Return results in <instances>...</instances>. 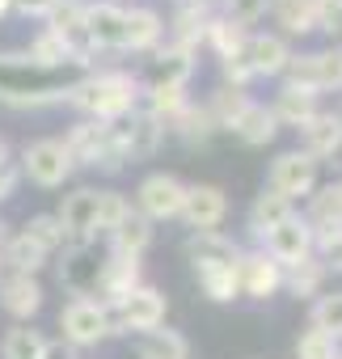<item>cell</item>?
Here are the masks:
<instances>
[{
	"label": "cell",
	"instance_id": "cell-17",
	"mask_svg": "<svg viewBox=\"0 0 342 359\" xmlns=\"http://www.w3.org/2000/svg\"><path fill=\"white\" fill-rule=\"evenodd\" d=\"M43 296L39 275H0V309L13 317V325H30L43 313Z\"/></svg>",
	"mask_w": 342,
	"mask_h": 359
},
{
	"label": "cell",
	"instance_id": "cell-21",
	"mask_svg": "<svg viewBox=\"0 0 342 359\" xmlns=\"http://www.w3.org/2000/svg\"><path fill=\"white\" fill-rule=\"evenodd\" d=\"M245 55H249L254 76H283L296 51H292V43H287L283 34L254 30V34H249V43H245Z\"/></svg>",
	"mask_w": 342,
	"mask_h": 359
},
{
	"label": "cell",
	"instance_id": "cell-52",
	"mask_svg": "<svg viewBox=\"0 0 342 359\" xmlns=\"http://www.w3.org/2000/svg\"><path fill=\"white\" fill-rule=\"evenodd\" d=\"M334 187V199H338V208H342V177H338V182H329Z\"/></svg>",
	"mask_w": 342,
	"mask_h": 359
},
{
	"label": "cell",
	"instance_id": "cell-49",
	"mask_svg": "<svg viewBox=\"0 0 342 359\" xmlns=\"http://www.w3.org/2000/svg\"><path fill=\"white\" fill-rule=\"evenodd\" d=\"M18 187H22V169L5 156V161H0V203L13 199V195H18Z\"/></svg>",
	"mask_w": 342,
	"mask_h": 359
},
{
	"label": "cell",
	"instance_id": "cell-15",
	"mask_svg": "<svg viewBox=\"0 0 342 359\" xmlns=\"http://www.w3.org/2000/svg\"><path fill=\"white\" fill-rule=\"evenodd\" d=\"M224 216H228V195L220 187H212V182L186 187V203H182L178 220H186L191 233H212V229L224 224Z\"/></svg>",
	"mask_w": 342,
	"mask_h": 359
},
{
	"label": "cell",
	"instance_id": "cell-3",
	"mask_svg": "<svg viewBox=\"0 0 342 359\" xmlns=\"http://www.w3.org/2000/svg\"><path fill=\"white\" fill-rule=\"evenodd\" d=\"M106 313H110V334H148V330L165 325L169 300H165L160 287L139 283V287H131L123 300L106 304Z\"/></svg>",
	"mask_w": 342,
	"mask_h": 359
},
{
	"label": "cell",
	"instance_id": "cell-58",
	"mask_svg": "<svg viewBox=\"0 0 342 359\" xmlns=\"http://www.w3.org/2000/svg\"><path fill=\"white\" fill-rule=\"evenodd\" d=\"M338 114H342V110H338Z\"/></svg>",
	"mask_w": 342,
	"mask_h": 359
},
{
	"label": "cell",
	"instance_id": "cell-16",
	"mask_svg": "<svg viewBox=\"0 0 342 359\" xmlns=\"http://www.w3.org/2000/svg\"><path fill=\"white\" fill-rule=\"evenodd\" d=\"M296 135H300L296 148L321 165V161H329V156L342 152V114H338V110H317L308 123L296 127Z\"/></svg>",
	"mask_w": 342,
	"mask_h": 359
},
{
	"label": "cell",
	"instance_id": "cell-40",
	"mask_svg": "<svg viewBox=\"0 0 342 359\" xmlns=\"http://www.w3.org/2000/svg\"><path fill=\"white\" fill-rule=\"evenodd\" d=\"M325 279H329V271H325L317 258H308V262H300V266H287V271H283V292H287V296H296V300H317V296H321V287H325Z\"/></svg>",
	"mask_w": 342,
	"mask_h": 359
},
{
	"label": "cell",
	"instance_id": "cell-47",
	"mask_svg": "<svg viewBox=\"0 0 342 359\" xmlns=\"http://www.w3.org/2000/svg\"><path fill=\"white\" fill-rule=\"evenodd\" d=\"M237 26H245V30H254L266 13H271V0H228V9H224Z\"/></svg>",
	"mask_w": 342,
	"mask_h": 359
},
{
	"label": "cell",
	"instance_id": "cell-38",
	"mask_svg": "<svg viewBox=\"0 0 342 359\" xmlns=\"http://www.w3.org/2000/svg\"><path fill=\"white\" fill-rule=\"evenodd\" d=\"M249 34H254V30L237 26L228 13H212V22H207V34H203V47H212V51L224 60V55H233V51H245Z\"/></svg>",
	"mask_w": 342,
	"mask_h": 359
},
{
	"label": "cell",
	"instance_id": "cell-57",
	"mask_svg": "<svg viewBox=\"0 0 342 359\" xmlns=\"http://www.w3.org/2000/svg\"><path fill=\"white\" fill-rule=\"evenodd\" d=\"M338 359H342V351H338Z\"/></svg>",
	"mask_w": 342,
	"mask_h": 359
},
{
	"label": "cell",
	"instance_id": "cell-22",
	"mask_svg": "<svg viewBox=\"0 0 342 359\" xmlns=\"http://www.w3.org/2000/svg\"><path fill=\"white\" fill-rule=\"evenodd\" d=\"M165 43V18L148 5H127V26H123V51L152 55Z\"/></svg>",
	"mask_w": 342,
	"mask_h": 359
},
{
	"label": "cell",
	"instance_id": "cell-41",
	"mask_svg": "<svg viewBox=\"0 0 342 359\" xmlns=\"http://www.w3.org/2000/svg\"><path fill=\"white\" fill-rule=\"evenodd\" d=\"M308 330L329 334L334 342H342V292H321L308 309Z\"/></svg>",
	"mask_w": 342,
	"mask_h": 359
},
{
	"label": "cell",
	"instance_id": "cell-18",
	"mask_svg": "<svg viewBox=\"0 0 342 359\" xmlns=\"http://www.w3.org/2000/svg\"><path fill=\"white\" fill-rule=\"evenodd\" d=\"M123 26H127V5L85 0V30H89L93 51H123Z\"/></svg>",
	"mask_w": 342,
	"mask_h": 359
},
{
	"label": "cell",
	"instance_id": "cell-45",
	"mask_svg": "<svg viewBox=\"0 0 342 359\" xmlns=\"http://www.w3.org/2000/svg\"><path fill=\"white\" fill-rule=\"evenodd\" d=\"M338 351L342 346L329 334H321V330H304L296 338V359H338Z\"/></svg>",
	"mask_w": 342,
	"mask_h": 359
},
{
	"label": "cell",
	"instance_id": "cell-19",
	"mask_svg": "<svg viewBox=\"0 0 342 359\" xmlns=\"http://www.w3.org/2000/svg\"><path fill=\"white\" fill-rule=\"evenodd\" d=\"M139 283H144V262L139 258H127V254H106L102 258V266H97V296H102V304L123 300Z\"/></svg>",
	"mask_w": 342,
	"mask_h": 359
},
{
	"label": "cell",
	"instance_id": "cell-46",
	"mask_svg": "<svg viewBox=\"0 0 342 359\" xmlns=\"http://www.w3.org/2000/svg\"><path fill=\"white\" fill-rule=\"evenodd\" d=\"M220 72H224V85H228V89H249V81H258L254 68H249V55H245V51L224 55V60H220Z\"/></svg>",
	"mask_w": 342,
	"mask_h": 359
},
{
	"label": "cell",
	"instance_id": "cell-11",
	"mask_svg": "<svg viewBox=\"0 0 342 359\" xmlns=\"http://www.w3.org/2000/svg\"><path fill=\"white\" fill-rule=\"evenodd\" d=\"M47 30L68 47V55H72V64H81V68H89L93 64V43H89V30H85V0H55V9H51V18H47Z\"/></svg>",
	"mask_w": 342,
	"mask_h": 359
},
{
	"label": "cell",
	"instance_id": "cell-56",
	"mask_svg": "<svg viewBox=\"0 0 342 359\" xmlns=\"http://www.w3.org/2000/svg\"><path fill=\"white\" fill-rule=\"evenodd\" d=\"M0 275H5V266H0Z\"/></svg>",
	"mask_w": 342,
	"mask_h": 359
},
{
	"label": "cell",
	"instance_id": "cell-44",
	"mask_svg": "<svg viewBox=\"0 0 342 359\" xmlns=\"http://www.w3.org/2000/svg\"><path fill=\"white\" fill-rule=\"evenodd\" d=\"M313 258L334 275H342V229H329V233H313Z\"/></svg>",
	"mask_w": 342,
	"mask_h": 359
},
{
	"label": "cell",
	"instance_id": "cell-7",
	"mask_svg": "<svg viewBox=\"0 0 342 359\" xmlns=\"http://www.w3.org/2000/svg\"><path fill=\"white\" fill-rule=\"evenodd\" d=\"M64 97H68V85H60V81H34V72L0 68V106L47 110V106H64Z\"/></svg>",
	"mask_w": 342,
	"mask_h": 359
},
{
	"label": "cell",
	"instance_id": "cell-29",
	"mask_svg": "<svg viewBox=\"0 0 342 359\" xmlns=\"http://www.w3.org/2000/svg\"><path fill=\"white\" fill-rule=\"evenodd\" d=\"M233 135H237L245 148H266V144H275L279 123H275V114H271V106H266V102H249V106H245V114L237 118Z\"/></svg>",
	"mask_w": 342,
	"mask_h": 359
},
{
	"label": "cell",
	"instance_id": "cell-10",
	"mask_svg": "<svg viewBox=\"0 0 342 359\" xmlns=\"http://www.w3.org/2000/svg\"><path fill=\"white\" fill-rule=\"evenodd\" d=\"M237 287H241L245 300L266 304V300H275L283 292V266L262 245L258 250H241V258H237Z\"/></svg>",
	"mask_w": 342,
	"mask_h": 359
},
{
	"label": "cell",
	"instance_id": "cell-33",
	"mask_svg": "<svg viewBox=\"0 0 342 359\" xmlns=\"http://www.w3.org/2000/svg\"><path fill=\"white\" fill-rule=\"evenodd\" d=\"M152 237H156V229H152V220H144L135 208H131V216L110 233V254H127V258H144L148 254V245H152Z\"/></svg>",
	"mask_w": 342,
	"mask_h": 359
},
{
	"label": "cell",
	"instance_id": "cell-24",
	"mask_svg": "<svg viewBox=\"0 0 342 359\" xmlns=\"http://www.w3.org/2000/svg\"><path fill=\"white\" fill-rule=\"evenodd\" d=\"M317 110H321V97H317V93L279 81V89H275V97H271V114H275L279 127H300V123H308Z\"/></svg>",
	"mask_w": 342,
	"mask_h": 359
},
{
	"label": "cell",
	"instance_id": "cell-8",
	"mask_svg": "<svg viewBox=\"0 0 342 359\" xmlns=\"http://www.w3.org/2000/svg\"><path fill=\"white\" fill-rule=\"evenodd\" d=\"M317 173H321V165H317L313 156H304L300 148H287V152H279V156L271 161L266 187H271L275 195L300 203V199H308V195L317 191Z\"/></svg>",
	"mask_w": 342,
	"mask_h": 359
},
{
	"label": "cell",
	"instance_id": "cell-1",
	"mask_svg": "<svg viewBox=\"0 0 342 359\" xmlns=\"http://www.w3.org/2000/svg\"><path fill=\"white\" fill-rule=\"evenodd\" d=\"M64 106L81 110L93 123H118L131 110H139V81L123 68H97L68 85Z\"/></svg>",
	"mask_w": 342,
	"mask_h": 359
},
{
	"label": "cell",
	"instance_id": "cell-23",
	"mask_svg": "<svg viewBox=\"0 0 342 359\" xmlns=\"http://www.w3.org/2000/svg\"><path fill=\"white\" fill-rule=\"evenodd\" d=\"M97 266L102 262H93V245H64L60 283L72 296H97Z\"/></svg>",
	"mask_w": 342,
	"mask_h": 359
},
{
	"label": "cell",
	"instance_id": "cell-4",
	"mask_svg": "<svg viewBox=\"0 0 342 359\" xmlns=\"http://www.w3.org/2000/svg\"><path fill=\"white\" fill-rule=\"evenodd\" d=\"M18 169H22V177H30L34 187L60 191L68 177L76 173V161H72V152H68L64 140L47 135V140H34V144L22 148V165H18Z\"/></svg>",
	"mask_w": 342,
	"mask_h": 359
},
{
	"label": "cell",
	"instance_id": "cell-51",
	"mask_svg": "<svg viewBox=\"0 0 342 359\" xmlns=\"http://www.w3.org/2000/svg\"><path fill=\"white\" fill-rule=\"evenodd\" d=\"M199 5H207L212 13H224V9H228V0H199Z\"/></svg>",
	"mask_w": 342,
	"mask_h": 359
},
{
	"label": "cell",
	"instance_id": "cell-20",
	"mask_svg": "<svg viewBox=\"0 0 342 359\" xmlns=\"http://www.w3.org/2000/svg\"><path fill=\"white\" fill-rule=\"evenodd\" d=\"M207 22H212V9H207V5H199V0H178L174 18L165 22V43L186 47V51L199 55L203 34H207Z\"/></svg>",
	"mask_w": 342,
	"mask_h": 359
},
{
	"label": "cell",
	"instance_id": "cell-53",
	"mask_svg": "<svg viewBox=\"0 0 342 359\" xmlns=\"http://www.w3.org/2000/svg\"><path fill=\"white\" fill-rule=\"evenodd\" d=\"M13 9H9V0H0V18H9Z\"/></svg>",
	"mask_w": 342,
	"mask_h": 359
},
{
	"label": "cell",
	"instance_id": "cell-14",
	"mask_svg": "<svg viewBox=\"0 0 342 359\" xmlns=\"http://www.w3.org/2000/svg\"><path fill=\"white\" fill-rule=\"evenodd\" d=\"M114 127H118V144H123L127 161L156 156V152H160V144H165V135H169V127H165L156 114H148L144 106H139V110H131L127 118H118Z\"/></svg>",
	"mask_w": 342,
	"mask_h": 359
},
{
	"label": "cell",
	"instance_id": "cell-6",
	"mask_svg": "<svg viewBox=\"0 0 342 359\" xmlns=\"http://www.w3.org/2000/svg\"><path fill=\"white\" fill-rule=\"evenodd\" d=\"M182 203H186V182L178 173H165V169H156V173H148L144 182L135 187V212L144 216V220H152V224H160V220H178L182 216Z\"/></svg>",
	"mask_w": 342,
	"mask_h": 359
},
{
	"label": "cell",
	"instance_id": "cell-28",
	"mask_svg": "<svg viewBox=\"0 0 342 359\" xmlns=\"http://www.w3.org/2000/svg\"><path fill=\"white\" fill-rule=\"evenodd\" d=\"M296 212V203L292 199H283V195H275L271 187H262L258 195H254V203H249V216H245V224H249V233L262 241L275 224H283L287 216Z\"/></svg>",
	"mask_w": 342,
	"mask_h": 359
},
{
	"label": "cell",
	"instance_id": "cell-50",
	"mask_svg": "<svg viewBox=\"0 0 342 359\" xmlns=\"http://www.w3.org/2000/svg\"><path fill=\"white\" fill-rule=\"evenodd\" d=\"M9 9L22 13V18H39V22H47L51 9H55V0H9Z\"/></svg>",
	"mask_w": 342,
	"mask_h": 359
},
{
	"label": "cell",
	"instance_id": "cell-26",
	"mask_svg": "<svg viewBox=\"0 0 342 359\" xmlns=\"http://www.w3.org/2000/svg\"><path fill=\"white\" fill-rule=\"evenodd\" d=\"M0 359H55V342L34 325H9L0 338Z\"/></svg>",
	"mask_w": 342,
	"mask_h": 359
},
{
	"label": "cell",
	"instance_id": "cell-31",
	"mask_svg": "<svg viewBox=\"0 0 342 359\" xmlns=\"http://www.w3.org/2000/svg\"><path fill=\"white\" fill-rule=\"evenodd\" d=\"M51 258L26 237V233H13L0 241V266H9V275H39Z\"/></svg>",
	"mask_w": 342,
	"mask_h": 359
},
{
	"label": "cell",
	"instance_id": "cell-32",
	"mask_svg": "<svg viewBox=\"0 0 342 359\" xmlns=\"http://www.w3.org/2000/svg\"><path fill=\"white\" fill-rule=\"evenodd\" d=\"M195 279H199V292H203L212 304H233V300H241V287H237V262L195 266Z\"/></svg>",
	"mask_w": 342,
	"mask_h": 359
},
{
	"label": "cell",
	"instance_id": "cell-30",
	"mask_svg": "<svg viewBox=\"0 0 342 359\" xmlns=\"http://www.w3.org/2000/svg\"><path fill=\"white\" fill-rule=\"evenodd\" d=\"M271 18L283 39H304L317 34V9L313 0H271Z\"/></svg>",
	"mask_w": 342,
	"mask_h": 359
},
{
	"label": "cell",
	"instance_id": "cell-9",
	"mask_svg": "<svg viewBox=\"0 0 342 359\" xmlns=\"http://www.w3.org/2000/svg\"><path fill=\"white\" fill-rule=\"evenodd\" d=\"M287 85H300L308 93H329V89H342V47H325V51H304V55H292L287 72H283Z\"/></svg>",
	"mask_w": 342,
	"mask_h": 359
},
{
	"label": "cell",
	"instance_id": "cell-48",
	"mask_svg": "<svg viewBox=\"0 0 342 359\" xmlns=\"http://www.w3.org/2000/svg\"><path fill=\"white\" fill-rule=\"evenodd\" d=\"M313 9H317V30L342 39V0H313Z\"/></svg>",
	"mask_w": 342,
	"mask_h": 359
},
{
	"label": "cell",
	"instance_id": "cell-2",
	"mask_svg": "<svg viewBox=\"0 0 342 359\" xmlns=\"http://www.w3.org/2000/svg\"><path fill=\"white\" fill-rule=\"evenodd\" d=\"M68 152L76 165H89V169H102V173H118L127 165V152L118 144V127L114 123H93V118H81L68 127L64 135Z\"/></svg>",
	"mask_w": 342,
	"mask_h": 359
},
{
	"label": "cell",
	"instance_id": "cell-36",
	"mask_svg": "<svg viewBox=\"0 0 342 359\" xmlns=\"http://www.w3.org/2000/svg\"><path fill=\"white\" fill-rule=\"evenodd\" d=\"M135 355H139V359H191V342H186V334H178V330L156 325V330L139 334Z\"/></svg>",
	"mask_w": 342,
	"mask_h": 359
},
{
	"label": "cell",
	"instance_id": "cell-37",
	"mask_svg": "<svg viewBox=\"0 0 342 359\" xmlns=\"http://www.w3.org/2000/svg\"><path fill=\"white\" fill-rule=\"evenodd\" d=\"M22 55H26V68H30V72H55V68L72 64L68 47H64V43H60V39H55L47 26H43V30L30 39V47H26Z\"/></svg>",
	"mask_w": 342,
	"mask_h": 359
},
{
	"label": "cell",
	"instance_id": "cell-39",
	"mask_svg": "<svg viewBox=\"0 0 342 359\" xmlns=\"http://www.w3.org/2000/svg\"><path fill=\"white\" fill-rule=\"evenodd\" d=\"M254 97L245 93V89H228V85H220L203 106H207V114H212V123H216V131H233L237 127V118L245 114V106H249Z\"/></svg>",
	"mask_w": 342,
	"mask_h": 359
},
{
	"label": "cell",
	"instance_id": "cell-13",
	"mask_svg": "<svg viewBox=\"0 0 342 359\" xmlns=\"http://www.w3.org/2000/svg\"><path fill=\"white\" fill-rule=\"evenodd\" d=\"M93 216H97V191L93 187H76L72 195H64V203L55 212V220L64 229V241L68 245H93L97 241Z\"/></svg>",
	"mask_w": 342,
	"mask_h": 359
},
{
	"label": "cell",
	"instance_id": "cell-54",
	"mask_svg": "<svg viewBox=\"0 0 342 359\" xmlns=\"http://www.w3.org/2000/svg\"><path fill=\"white\" fill-rule=\"evenodd\" d=\"M0 161H5V140H0Z\"/></svg>",
	"mask_w": 342,
	"mask_h": 359
},
{
	"label": "cell",
	"instance_id": "cell-5",
	"mask_svg": "<svg viewBox=\"0 0 342 359\" xmlns=\"http://www.w3.org/2000/svg\"><path fill=\"white\" fill-rule=\"evenodd\" d=\"M60 334L76 351H89V346L106 342L110 338V313H106V304L97 296H72L60 309Z\"/></svg>",
	"mask_w": 342,
	"mask_h": 359
},
{
	"label": "cell",
	"instance_id": "cell-27",
	"mask_svg": "<svg viewBox=\"0 0 342 359\" xmlns=\"http://www.w3.org/2000/svg\"><path fill=\"white\" fill-rule=\"evenodd\" d=\"M182 250H186L191 266H212V262H237V258H241V245H237L233 237H224L220 229H212V233H191Z\"/></svg>",
	"mask_w": 342,
	"mask_h": 359
},
{
	"label": "cell",
	"instance_id": "cell-42",
	"mask_svg": "<svg viewBox=\"0 0 342 359\" xmlns=\"http://www.w3.org/2000/svg\"><path fill=\"white\" fill-rule=\"evenodd\" d=\"M47 258H55V254H64V229H60V220H55V212H39V216H30L26 220V229H22Z\"/></svg>",
	"mask_w": 342,
	"mask_h": 359
},
{
	"label": "cell",
	"instance_id": "cell-35",
	"mask_svg": "<svg viewBox=\"0 0 342 359\" xmlns=\"http://www.w3.org/2000/svg\"><path fill=\"white\" fill-rule=\"evenodd\" d=\"M169 135H178L186 148H207L212 135H216V123H212V114H207L203 102H191L174 123H169Z\"/></svg>",
	"mask_w": 342,
	"mask_h": 359
},
{
	"label": "cell",
	"instance_id": "cell-25",
	"mask_svg": "<svg viewBox=\"0 0 342 359\" xmlns=\"http://www.w3.org/2000/svg\"><path fill=\"white\" fill-rule=\"evenodd\" d=\"M195 68H199V60H195V51H186V47H174V43H160L156 51H152V81L148 85H191V76H195Z\"/></svg>",
	"mask_w": 342,
	"mask_h": 359
},
{
	"label": "cell",
	"instance_id": "cell-12",
	"mask_svg": "<svg viewBox=\"0 0 342 359\" xmlns=\"http://www.w3.org/2000/svg\"><path fill=\"white\" fill-rule=\"evenodd\" d=\"M262 250H266L283 271H287V266H300V262L313 258V229L304 224L300 212H292L283 224H275V229L262 237Z\"/></svg>",
	"mask_w": 342,
	"mask_h": 359
},
{
	"label": "cell",
	"instance_id": "cell-55",
	"mask_svg": "<svg viewBox=\"0 0 342 359\" xmlns=\"http://www.w3.org/2000/svg\"><path fill=\"white\" fill-rule=\"evenodd\" d=\"M114 5H123V0H114Z\"/></svg>",
	"mask_w": 342,
	"mask_h": 359
},
{
	"label": "cell",
	"instance_id": "cell-34",
	"mask_svg": "<svg viewBox=\"0 0 342 359\" xmlns=\"http://www.w3.org/2000/svg\"><path fill=\"white\" fill-rule=\"evenodd\" d=\"M139 106L169 127L191 106V89H182V85H148V89H139Z\"/></svg>",
	"mask_w": 342,
	"mask_h": 359
},
{
	"label": "cell",
	"instance_id": "cell-43",
	"mask_svg": "<svg viewBox=\"0 0 342 359\" xmlns=\"http://www.w3.org/2000/svg\"><path fill=\"white\" fill-rule=\"evenodd\" d=\"M127 216H131V199H127L123 191H97V216H93L97 233H106V237H110Z\"/></svg>",
	"mask_w": 342,
	"mask_h": 359
}]
</instances>
